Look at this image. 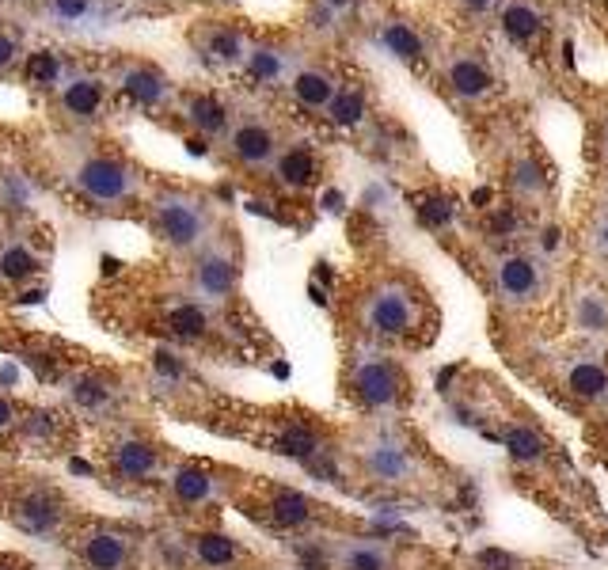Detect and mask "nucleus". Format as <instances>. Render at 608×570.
<instances>
[{
    "instance_id": "1",
    "label": "nucleus",
    "mask_w": 608,
    "mask_h": 570,
    "mask_svg": "<svg viewBox=\"0 0 608 570\" xmlns=\"http://www.w3.org/2000/svg\"><path fill=\"white\" fill-rule=\"evenodd\" d=\"M418 297L399 282L380 285L377 293L365 304V323L369 331H377L384 339H407L418 331Z\"/></svg>"
},
{
    "instance_id": "2",
    "label": "nucleus",
    "mask_w": 608,
    "mask_h": 570,
    "mask_svg": "<svg viewBox=\"0 0 608 570\" xmlns=\"http://www.w3.org/2000/svg\"><path fill=\"white\" fill-rule=\"evenodd\" d=\"M350 392L358 396L361 407H373V411L396 407L399 399L407 396V373L392 358H365L354 365Z\"/></svg>"
},
{
    "instance_id": "3",
    "label": "nucleus",
    "mask_w": 608,
    "mask_h": 570,
    "mask_svg": "<svg viewBox=\"0 0 608 570\" xmlns=\"http://www.w3.org/2000/svg\"><path fill=\"white\" fill-rule=\"evenodd\" d=\"M76 190L84 194V198H92V202H103V206H114V202H126L133 194V168H126L122 160H114V156H92V160H84L73 175Z\"/></svg>"
},
{
    "instance_id": "4",
    "label": "nucleus",
    "mask_w": 608,
    "mask_h": 570,
    "mask_svg": "<svg viewBox=\"0 0 608 570\" xmlns=\"http://www.w3.org/2000/svg\"><path fill=\"white\" fill-rule=\"evenodd\" d=\"M156 228L171 247H194L206 236V209L187 194H168L156 202Z\"/></svg>"
},
{
    "instance_id": "5",
    "label": "nucleus",
    "mask_w": 608,
    "mask_h": 570,
    "mask_svg": "<svg viewBox=\"0 0 608 570\" xmlns=\"http://www.w3.org/2000/svg\"><path fill=\"white\" fill-rule=\"evenodd\" d=\"M118 88L130 95L133 103H141V107H160V103H168L171 99V76L164 69H156V65H145V61H130V65H122V73H118Z\"/></svg>"
},
{
    "instance_id": "6",
    "label": "nucleus",
    "mask_w": 608,
    "mask_h": 570,
    "mask_svg": "<svg viewBox=\"0 0 608 570\" xmlns=\"http://www.w3.org/2000/svg\"><path fill=\"white\" fill-rule=\"evenodd\" d=\"M494 285L502 293V301L510 304H529L540 293V266L525 259V255H506L494 266Z\"/></svg>"
},
{
    "instance_id": "7",
    "label": "nucleus",
    "mask_w": 608,
    "mask_h": 570,
    "mask_svg": "<svg viewBox=\"0 0 608 570\" xmlns=\"http://www.w3.org/2000/svg\"><path fill=\"white\" fill-rule=\"evenodd\" d=\"M563 388L578 403H605L608 399V365L601 358H574L563 365Z\"/></svg>"
},
{
    "instance_id": "8",
    "label": "nucleus",
    "mask_w": 608,
    "mask_h": 570,
    "mask_svg": "<svg viewBox=\"0 0 608 570\" xmlns=\"http://www.w3.org/2000/svg\"><path fill=\"white\" fill-rule=\"evenodd\" d=\"M228 149L232 156L247 164V168H255V164H266V160H274V152H278V141H274V133L266 130L263 122H240L232 137H228Z\"/></svg>"
},
{
    "instance_id": "9",
    "label": "nucleus",
    "mask_w": 608,
    "mask_h": 570,
    "mask_svg": "<svg viewBox=\"0 0 608 570\" xmlns=\"http://www.w3.org/2000/svg\"><path fill=\"white\" fill-rule=\"evenodd\" d=\"M274 175L282 179L285 187H293V190L312 187V183H316V175H320V160H316V152L304 149V145H289V149L278 156Z\"/></svg>"
},
{
    "instance_id": "10",
    "label": "nucleus",
    "mask_w": 608,
    "mask_h": 570,
    "mask_svg": "<svg viewBox=\"0 0 608 570\" xmlns=\"http://www.w3.org/2000/svg\"><path fill=\"white\" fill-rule=\"evenodd\" d=\"M103 80L95 76H69V84L61 88V107L73 118H95L103 107Z\"/></svg>"
},
{
    "instance_id": "11",
    "label": "nucleus",
    "mask_w": 608,
    "mask_h": 570,
    "mask_svg": "<svg viewBox=\"0 0 608 570\" xmlns=\"http://www.w3.org/2000/svg\"><path fill=\"white\" fill-rule=\"evenodd\" d=\"M449 88L460 99H483V95L494 92V76L475 57H456L453 65H449Z\"/></svg>"
},
{
    "instance_id": "12",
    "label": "nucleus",
    "mask_w": 608,
    "mask_h": 570,
    "mask_svg": "<svg viewBox=\"0 0 608 570\" xmlns=\"http://www.w3.org/2000/svg\"><path fill=\"white\" fill-rule=\"evenodd\" d=\"M335 92H339V84L323 69H301V73L293 76V95L308 111H327V103L335 99Z\"/></svg>"
},
{
    "instance_id": "13",
    "label": "nucleus",
    "mask_w": 608,
    "mask_h": 570,
    "mask_svg": "<svg viewBox=\"0 0 608 570\" xmlns=\"http://www.w3.org/2000/svg\"><path fill=\"white\" fill-rule=\"evenodd\" d=\"M187 118L190 126L198 133H206V137H221V133L228 130V107L217 99V95H190L187 99Z\"/></svg>"
},
{
    "instance_id": "14",
    "label": "nucleus",
    "mask_w": 608,
    "mask_h": 570,
    "mask_svg": "<svg viewBox=\"0 0 608 570\" xmlns=\"http://www.w3.org/2000/svg\"><path fill=\"white\" fill-rule=\"evenodd\" d=\"M202 54H206L213 65H244L247 46L232 27H213V31H206V38H202Z\"/></svg>"
},
{
    "instance_id": "15",
    "label": "nucleus",
    "mask_w": 608,
    "mask_h": 570,
    "mask_svg": "<svg viewBox=\"0 0 608 570\" xmlns=\"http://www.w3.org/2000/svg\"><path fill=\"white\" fill-rule=\"evenodd\" d=\"M544 31V16L525 4V0H513L506 4V12H502V35L510 38V42H532V38Z\"/></svg>"
},
{
    "instance_id": "16",
    "label": "nucleus",
    "mask_w": 608,
    "mask_h": 570,
    "mask_svg": "<svg viewBox=\"0 0 608 570\" xmlns=\"http://www.w3.org/2000/svg\"><path fill=\"white\" fill-rule=\"evenodd\" d=\"M270 517H274V525H282V529H304V525L316 517V506L297 491H278L270 498Z\"/></svg>"
},
{
    "instance_id": "17",
    "label": "nucleus",
    "mask_w": 608,
    "mask_h": 570,
    "mask_svg": "<svg viewBox=\"0 0 608 570\" xmlns=\"http://www.w3.org/2000/svg\"><path fill=\"white\" fill-rule=\"evenodd\" d=\"M57 517H61V506H57L54 494L35 491V494H27V498L19 502V525H23V529L50 532L57 525Z\"/></svg>"
},
{
    "instance_id": "18",
    "label": "nucleus",
    "mask_w": 608,
    "mask_h": 570,
    "mask_svg": "<svg viewBox=\"0 0 608 570\" xmlns=\"http://www.w3.org/2000/svg\"><path fill=\"white\" fill-rule=\"evenodd\" d=\"M380 46L388 50V54L396 57V61H418L422 57V35H418L411 23H384V31H380Z\"/></svg>"
},
{
    "instance_id": "19",
    "label": "nucleus",
    "mask_w": 608,
    "mask_h": 570,
    "mask_svg": "<svg viewBox=\"0 0 608 570\" xmlns=\"http://www.w3.org/2000/svg\"><path fill=\"white\" fill-rule=\"evenodd\" d=\"M506 453H510L513 464H544L548 441L532 426H513L510 434H506Z\"/></svg>"
},
{
    "instance_id": "20",
    "label": "nucleus",
    "mask_w": 608,
    "mask_h": 570,
    "mask_svg": "<svg viewBox=\"0 0 608 570\" xmlns=\"http://www.w3.org/2000/svg\"><path fill=\"white\" fill-rule=\"evenodd\" d=\"M194 555H198V563L221 570L232 567L240 551H236V540L225 536V532H202V536H194Z\"/></svg>"
},
{
    "instance_id": "21",
    "label": "nucleus",
    "mask_w": 608,
    "mask_h": 570,
    "mask_svg": "<svg viewBox=\"0 0 608 570\" xmlns=\"http://www.w3.org/2000/svg\"><path fill=\"white\" fill-rule=\"evenodd\" d=\"M84 559H88L92 570H118L126 563V544L114 532H95L88 540V548H84Z\"/></svg>"
},
{
    "instance_id": "22",
    "label": "nucleus",
    "mask_w": 608,
    "mask_h": 570,
    "mask_svg": "<svg viewBox=\"0 0 608 570\" xmlns=\"http://www.w3.org/2000/svg\"><path fill=\"white\" fill-rule=\"evenodd\" d=\"M327 114H331V122L342 126V130H354L365 122V114H369V103H365V95L358 88H339L335 99L327 103Z\"/></svg>"
},
{
    "instance_id": "23",
    "label": "nucleus",
    "mask_w": 608,
    "mask_h": 570,
    "mask_svg": "<svg viewBox=\"0 0 608 570\" xmlns=\"http://www.w3.org/2000/svg\"><path fill=\"white\" fill-rule=\"evenodd\" d=\"M31 274H38V255L31 247L19 244V240L0 247V278H8V282H27Z\"/></svg>"
},
{
    "instance_id": "24",
    "label": "nucleus",
    "mask_w": 608,
    "mask_h": 570,
    "mask_svg": "<svg viewBox=\"0 0 608 570\" xmlns=\"http://www.w3.org/2000/svg\"><path fill=\"white\" fill-rule=\"evenodd\" d=\"M171 491L179 502H187V506H198V502H206L209 491H213V479H209L206 468H198V464H190V468H179L175 479H171Z\"/></svg>"
},
{
    "instance_id": "25",
    "label": "nucleus",
    "mask_w": 608,
    "mask_h": 570,
    "mask_svg": "<svg viewBox=\"0 0 608 570\" xmlns=\"http://www.w3.org/2000/svg\"><path fill=\"white\" fill-rule=\"evenodd\" d=\"M369 472L377 479H388V483H403V479H411V456L396 445H380L369 456Z\"/></svg>"
},
{
    "instance_id": "26",
    "label": "nucleus",
    "mask_w": 608,
    "mask_h": 570,
    "mask_svg": "<svg viewBox=\"0 0 608 570\" xmlns=\"http://www.w3.org/2000/svg\"><path fill=\"white\" fill-rule=\"evenodd\" d=\"M198 282H202L209 297H228L236 289V266L221 259V255H209L206 263L198 266Z\"/></svg>"
},
{
    "instance_id": "27",
    "label": "nucleus",
    "mask_w": 608,
    "mask_h": 570,
    "mask_svg": "<svg viewBox=\"0 0 608 570\" xmlns=\"http://www.w3.org/2000/svg\"><path fill=\"white\" fill-rule=\"evenodd\" d=\"M247 76L251 80H259V84H274V80H282L285 76V54L282 50H274V46H255V50H247Z\"/></svg>"
},
{
    "instance_id": "28",
    "label": "nucleus",
    "mask_w": 608,
    "mask_h": 570,
    "mask_svg": "<svg viewBox=\"0 0 608 570\" xmlns=\"http://www.w3.org/2000/svg\"><path fill=\"white\" fill-rule=\"evenodd\" d=\"M23 73L31 84H42V88H54L65 76V61L54 54V50H31L27 61H23Z\"/></svg>"
},
{
    "instance_id": "29",
    "label": "nucleus",
    "mask_w": 608,
    "mask_h": 570,
    "mask_svg": "<svg viewBox=\"0 0 608 570\" xmlns=\"http://www.w3.org/2000/svg\"><path fill=\"white\" fill-rule=\"evenodd\" d=\"M274 453L293 456V460H312L320 453V437L312 434L308 426H285L278 441H274Z\"/></svg>"
},
{
    "instance_id": "30",
    "label": "nucleus",
    "mask_w": 608,
    "mask_h": 570,
    "mask_svg": "<svg viewBox=\"0 0 608 570\" xmlns=\"http://www.w3.org/2000/svg\"><path fill=\"white\" fill-rule=\"evenodd\" d=\"M114 464H118V472L137 479V475H149L156 468V449L145 445V441H126V445H118V453H114Z\"/></svg>"
},
{
    "instance_id": "31",
    "label": "nucleus",
    "mask_w": 608,
    "mask_h": 570,
    "mask_svg": "<svg viewBox=\"0 0 608 570\" xmlns=\"http://www.w3.org/2000/svg\"><path fill=\"white\" fill-rule=\"evenodd\" d=\"M168 327L171 335H179V339H202L209 320L206 312H202V304H179V308H171Z\"/></svg>"
},
{
    "instance_id": "32",
    "label": "nucleus",
    "mask_w": 608,
    "mask_h": 570,
    "mask_svg": "<svg viewBox=\"0 0 608 570\" xmlns=\"http://www.w3.org/2000/svg\"><path fill=\"white\" fill-rule=\"evenodd\" d=\"M453 213H456V206L449 194H430V198L418 202V221L426 228H445L453 221Z\"/></svg>"
},
{
    "instance_id": "33",
    "label": "nucleus",
    "mask_w": 608,
    "mask_h": 570,
    "mask_svg": "<svg viewBox=\"0 0 608 570\" xmlns=\"http://www.w3.org/2000/svg\"><path fill=\"white\" fill-rule=\"evenodd\" d=\"M346 570H392V559L373 544H361V548L346 551Z\"/></svg>"
},
{
    "instance_id": "34",
    "label": "nucleus",
    "mask_w": 608,
    "mask_h": 570,
    "mask_svg": "<svg viewBox=\"0 0 608 570\" xmlns=\"http://www.w3.org/2000/svg\"><path fill=\"white\" fill-rule=\"evenodd\" d=\"M95 12V0H50V16L57 23H84Z\"/></svg>"
},
{
    "instance_id": "35",
    "label": "nucleus",
    "mask_w": 608,
    "mask_h": 570,
    "mask_svg": "<svg viewBox=\"0 0 608 570\" xmlns=\"http://www.w3.org/2000/svg\"><path fill=\"white\" fill-rule=\"evenodd\" d=\"M73 399L80 403V407H88V411H95V407H103L107 403V388L99 384V380H76V388H73Z\"/></svg>"
},
{
    "instance_id": "36",
    "label": "nucleus",
    "mask_w": 608,
    "mask_h": 570,
    "mask_svg": "<svg viewBox=\"0 0 608 570\" xmlns=\"http://www.w3.org/2000/svg\"><path fill=\"white\" fill-rule=\"evenodd\" d=\"M578 323H582L586 331H605V327H608L605 301H593V297H586V301H582V316H578Z\"/></svg>"
},
{
    "instance_id": "37",
    "label": "nucleus",
    "mask_w": 608,
    "mask_h": 570,
    "mask_svg": "<svg viewBox=\"0 0 608 570\" xmlns=\"http://www.w3.org/2000/svg\"><path fill=\"white\" fill-rule=\"evenodd\" d=\"M16 61H19V38L12 35V31H4V27H0V73H4V69H12Z\"/></svg>"
},
{
    "instance_id": "38",
    "label": "nucleus",
    "mask_w": 608,
    "mask_h": 570,
    "mask_svg": "<svg viewBox=\"0 0 608 570\" xmlns=\"http://www.w3.org/2000/svg\"><path fill=\"white\" fill-rule=\"evenodd\" d=\"M479 570H517V559L506 555V551L491 548V551H483V555H479Z\"/></svg>"
},
{
    "instance_id": "39",
    "label": "nucleus",
    "mask_w": 608,
    "mask_h": 570,
    "mask_svg": "<svg viewBox=\"0 0 608 570\" xmlns=\"http://www.w3.org/2000/svg\"><path fill=\"white\" fill-rule=\"evenodd\" d=\"M152 369L164 373V377H183V361L175 358L171 350H156V354H152Z\"/></svg>"
},
{
    "instance_id": "40",
    "label": "nucleus",
    "mask_w": 608,
    "mask_h": 570,
    "mask_svg": "<svg viewBox=\"0 0 608 570\" xmlns=\"http://www.w3.org/2000/svg\"><path fill=\"white\" fill-rule=\"evenodd\" d=\"M12 415H16V411H12V403H8V399L0 396V430H4L8 422H12Z\"/></svg>"
},
{
    "instance_id": "41",
    "label": "nucleus",
    "mask_w": 608,
    "mask_h": 570,
    "mask_svg": "<svg viewBox=\"0 0 608 570\" xmlns=\"http://www.w3.org/2000/svg\"><path fill=\"white\" fill-rule=\"evenodd\" d=\"M460 4H464L468 12H487V8H491L494 0H460Z\"/></svg>"
},
{
    "instance_id": "42",
    "label": "nucleus",
    "mask_w": 608,
    "mask_h": 570,
    "mask_svg": "<svg viewBox=\"0 0 608 570\" xmlns=\"http://www.w3.org/2000/svg\"><path fill=\"white\" fill-rule=\"evenodd\" d=\"M597 244H601V251L608 255V217L601 221V228H597Z\"/></svg>"
},
{
    "instance_id": "43",
    "label": "nucleus",
    "mask_w": 608,
    "mask_h": 570,
    "mask_svg": "<svg viewBox=\"0 0 608 570\" xmlns=\"http://www.w3.org/2000/svg\"><path fill=\"white\" fill-rule=\"evenodd\" d=\"M323 4H327V8H335V12H342V8H350L354 0H323Z\"/></svg>"
}]
</instances>
